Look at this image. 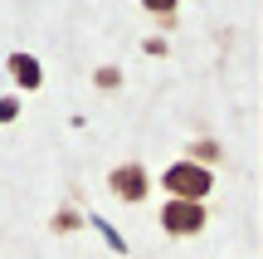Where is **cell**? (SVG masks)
I'll return each instance as SVG.
<instances>
[{"label": "cell", "mask_w": 263, "mask_h": 259, "mask_svg": "<svg viewBox=\"0 0 263 259\" xmlns=\"http://www.w3.org/2000/svg\"><path fill=\"white\" fill-rule=\"evenodd\" d=\"M210 186H215V176H210L205 166H195V162H176L166 171V191L176 196V201H205Z\"/></svg>", "instance_id": "1"}, {"label": "cell", "mask_w": 263, "mask_h": 259, "mask_svg": "<svg viewBox=\"0 0 263 259\" xmlns=\"http://www.w3.org/2000/svg\"><path fill=\"white\" fill-rule=\"evenodd\" d=\"M161 225H166V235L185 240V235H195L200 225H205V205H200V201H166V211H161Z\"/></svg>", "instance_id": "2"}, {"label": "cell", "mask_w": 263, "mask_h": 259, "mask_svg": "<svg viewBox=\"0 0 263 259\" xmlns=\"http://www.w3.org/2000/svg\"><path fill=\"white\" fill-rule=\"evenodd\" d=\"M107 186L117 191V201L137 205V201H146V191H151V176H146V166H141V162H122L112 176H107Z\"/></svg>", "instance_id": "3"}, {"label": "cell", "mask_w": 263, "mask_h": 259, "mask_svg": "<svg viewBox=\"0 0 263 259\" xmlns=\"http://www.w3.org/2000/svg\"><path fill=\"white\" fill-rule=\"evenodd\" d=\"M10 74H15L20 88H39V64L29 54H10Z\"/></svg>", "instance_id": "4"}, {"label": "cell", "mask_w": 263, "mask_h": 259, "mask_svg": "<svg viewBox=\"0 0 263 259\" xmlns=\"http://www.w3.org/2000/svg\"><path fill=\"white\" fill-rule=\"evenodd\" d=\"M141 5H146V10H156V15H171L180 0H141Z\"/></svg>", "instance_id": "5"}, {"label": "cell", "mask_w": 263, "mask_h": 259, "mask_svg": "<svg viewBox=\"0 0 263 259\" xmlns=\"http://www.w3.org/2000/svg\"><path fill=\"white\" fill-rule=\"evenodd\" d=\"M98 83H103V88H117V83H122V74H117V68H98Z\"/></svg>", "instance_id": "6"}, {"label": "cell", "mask_w": 263, "mask_h": 259, "mask_svg": "<svg viewBox=\"0 0 263 259\" xmlns=\"http://www.w3.org/2000/svg\"><path fill=\"white\" fill-rule=\"evenodd\" d=\"M15 113H20V103H15V98H0V123H10Z\"/></svg>", "instance_id": "7"}]
</instances>
